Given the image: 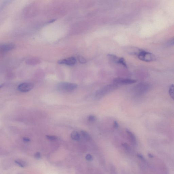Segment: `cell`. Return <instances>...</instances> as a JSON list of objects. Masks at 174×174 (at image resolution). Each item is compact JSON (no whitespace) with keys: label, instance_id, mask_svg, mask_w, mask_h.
<instances>
[{"label":"cell","instance_id":"obj_12","mask_svg":"<svg viewBox=\"0 0 174 174\" xmlns=\"http://www.w3.org/2000/svg\"><path fill=\"white\" fill-rule=\"evenodd\" d=\"M168 91L170 96L174 100V84H171L170 86Z\"/></svg>","mask_w":174,"mask_h":174},{"label":"cell","instance_id":"obj_17","mask_svg":"<svg viewBox=\"0 0 174 174\" xmlns=\"http://www.w3.org/2000/svg\"><path fill=\"white\" fill-rule=\"evenodd\" d=\"M96 119L97 118L95 115H90L88 118V120L89 122H94L96 120Z\"/></svg>","mask_w":174,"mask_h":174},{"label":"cell","instance_id":"obj_25","mask_svg":"<svg viewBox=\"0 0 174 174\" xmlns=\"http://www.w3.org/2000/svg\"><path fill=\"white\" fill-rule=\"evenodd\" d=\"M55 19H53V20H51V21H49V23H51L53 22H55Z\"/></svg>","mask_w":174,"mask_h":174},{"label":"cell","instance_id":"obj_2","mask_svg":"<svg viewBox=\"0 0 174 174\" xmlns=\"http://www.w3.org/2000/svg\"><path fill=\"white\" fill-rule=\"evenodd\" d=\"M78 85L76 84L70 83L62 82L58 84L57 88L62 92H69L76 89Z\"/></svg>","mask_w":174,"mask_h":174},{"label":"cell","instance_id":"obj_14","mask_svg":"<svg viewBox=\"0 0 174 174\" xmlns=\"http://www.w3.org/2000/svg\"><path fill=\"white\" fill-rule=\"evenodd\" d=\"M15 162L18 166L22 168H24L27 166V164L26 162L23 160H15Z\"/></svg>","mask_w":174,"mask_h":174},{"label":"cell","instance_id":"obj_8","mask_svg":"<svg viewBox=\"0 0 174 174\" xmlns=\"http://www.w3.org/2000/svg\"><path fill=\"white\" fill-rule=\"evenodd\" d=\"M15 47V45L12 43L4 44L1 46V51L4 52H7L14 49Z\"/></svg>","mask_w":174,"mask_h":174},{"label":"cell","instance_id":"obj_11","mask_svg":"<svg viewBox=\"0 0 174 174\" xmlns=\"http://www.w3.org/2000/svg\"><path fill=\"white\" fill-rule=\"evenodd\" d=\"M81 135L85 140L89 141L91 139V137L88 133L86 131L82 130L81 131Z\"/></svg>","mask_w":174,"mask_h":174},{"label":"cell","instance_id":"obj_18","mask_svg":"<svg viewBox=\"0 0 174 174\" xmlns=\"http://www.w3.org/2000/svg\"><path fill=\"white\" fill-rule=\"evenodd\" d=\"M39 62L38 60H36L35 59H29L27 60V62L28 63H29V64H36V63H38Z\"/></svg>","mask_w":174,"mask_h":174},{"label":"cell","instance_id":"obj_10","mask_svg":"<svg viewBox=\"0 0 174 174\" xmlns=\"http://www.w3.org/2000/svg\"><path fill=\"white\" fill-rule=\"evenodd\" d=\"M71 139L74 141H79L80 139V134L76 131L72 132L71 134Z\"/></svg>","mask_w":174,"mask_h":174},{"label":"cell","instance_id":"obj_6","mask_svg":"<svg viewBox=\"0 0 174 174\" xmlns=\"http://www.w3.org/2000/svg\"><path fill=\"white\" fill-rule=\"evenodd\" d=\"M149 85L147 84L141 83L136 85L134 88V90L138 94H142L147 91Z\"/></svg>","mask_w":174,"mask_h":174},{"label":"cell","instance_id":"obj_9","mask_svg":"<svg viewBox=\"0 0 174 174\" xmlns=\"http://www.w3.org/2000/svg\"><path fill=\"white\" fill-rule=\"evenodd\" d=\"M126 132L128 135V136L129 137L132 143L134 145H135L136 144V139L135 136L134 135V134L128 129L126 130Z\"/></svg>","mask_w":174,"mask_h":174},{"label":"cell","instance_id":"obj_22","mask_svg":"<svg viewBox=\"0 0 174 174\" xmlns=\"http://www.w3.org/2000/svg\"><path fill=\"white\" fill-rule=\"evenodd\" d=\"M85 158L88 161H91L93 160V158L92 156L90 154H88L85 157Z\"/></svg>","mask_w":174,"mask_h":174},{"label":"cell","instance_id":"obj_1","mask_svg":"<svg viewBox=\"0 0 174 174\" xmlns=\"http://www.w3.org/2000/svg\"><path fill=\"white\" fill-rule=\"evenodd\" d=\"M118 86V85L114 84H109L104 86L96 91L95 93V97L98 99L101 98L105 95L112 92L116 89Z\"/></svg>","mask_w":174,"mask_h":174},{"label":"cell","instance_id":"obj_16","mask_svg":"<svg viewBox=\"0 0 174 174\" xmlns=\"http://www.w3.org/2000/svg\"><path fill=\"white\" fill-rule=\"evenodd\" d=\"M166 45L167 46H173L174 45V37L170 39L167 41L166 43Z\"/></svg>","mask_w":174,"mask_h":174},{"label":"cell","instance_id":"obj_20","mask_svg":"<svg viewBox=\"0 0 174 174\" xmlns=\"http://www.w3.org/2000/svg\"><path fill=\"white\" fill-rule=\"evenodd\" d=\"M78 59L80 63L82 64H84L87 62L86 60L84 59V57L81 56H79L78 57Z\"/></svg>","mask_w":174,"mask_h":174},{"label":"cell","instance_id":"obj_21","mask_svg":"<svg viewBox=\"0 0 174 174\" xmlns=\"http://www.w3.org/2000/svg\"><path fill=\"white\" fill-rule=\"evenodd\" d=\"M34 157L37 159H40L41 158V154L39 152H37L34 154Z\"/></svg>","mask_w":174,"mask_h":174},{"label":"cell","instance_id":"obj_7","mask_svg":"<svg viewBox=\"0 0 174 174\" xmlns=\"http://www.w3.org/2000/svg\"><path fill=\"white\" fill-rule=\"evenodd\" d=\"M76 62V59L75 57H71L59 60L58 62V63L60 64H65L67 65L72 66L75 65Z\"/></svg>","mask_w":174,"mask_h":174},{"label":"cell","instance_id":"obj_19","mask_svg":"<svg viewBox=\"0 0 174 174\" xmlns=\"http://www.w3.org/2000/svg\"><path fill=\"white\" fill-rule=\"evenodd\" d=\"M46 137L47 139L51 141H56L58 139L57 137L55 136L46 135Z\"/></svg>","mask_w":174,"mask_h":174},{"label":"cell","instance_id":"obj_24","mask_svg":"<svg viewBox=\"0 0 174 174\" xmlns=\"http://www.w3.org/2000/svg\"><path fill=\"white\" fill-rule=\"evenodd\" d=\"M23 141L25 142H29L30 141V139L29 138L24 137L23 138Z\"/></svg>","mask_w":174,"mask_h":174},{"label":"cell","instance_id":"obj_5","mask_svg":"<svg viewBox=\"0 0 174 174\" xmlns=\"http://www.w3.org/2000/svg\"><path fill=\"white\" fill-rule=\"evenodd\" d=\"M34 85L31 83H23L19 84L17 87L18 91L22 92H27L31 91L33 88Z\"/></svg>","mask_w":174,"mask_h":174},{"label":"cell","instance_id":"obj_23","mask_svg":"<svg viewBox=\"0 0 174 174\" xmlns=\"http://www.w3.org/2000/svg\"><path fill=\"white\" fill-rule=\"evenodd\" d=\"M113 127L115 129H118L119 127V124L116 121H115L113 124Z\"/></svg>","mask_w":174,"mask_h":174},{"label":"cell","instance_id":"obj_3","mask_svg":"<svg viewBox=\"0 0 174 174\" xmlns=\"http://www.w3.org/2000/svg\"><path fill=\"white\" fill-rule=\"evenodd\" d=\"M137 56L139 59L146 62H151L156 60V57L153 54L143 50L140 52Z\"/></svg>","mask_w":174,"mask_h":174},{"label":"cell","instance_id":"obj_15","mask_svg":"<svg viewBox=\"0 0 174 174\" xmlns=\"http://www.w3.org/2000/svg\"><path fill=\"white\" fill-rule=\"evenodd\" d=\"M118 64H120L122 65L126 68H127V64L125 60L123 57L119 58Z\"/></svg>","mask_w":174,"mask_h":174},{"label":"cell","instance_id":"obj_13","mask_svg":"<svg viewBox=\"0 0 174 174\" xmlns=\"http://www.w3.org/2000/svg\"><path fill=\"white\" fill-rule=\"evenodd\" d=\"M108 57L112 61L116 63H118L119 62V58L117 57L116 56L114 55H111V54H109L108 55Z\"/></svg>","mask_w":174,"mask_h":174},{"label":"cell","instance_id":"obj_4","mask_svg":"<svg viewBox=\"0 0 174 174\" xmlns=\"http://www.w3.org/2000/svg\"><path fill=\"white\" fill-rule=\"evenodd\" d=\"M115 84L119 85H130L136 82V81L133 79L117 78L114 80Z\"/></svg>","mask_w":174,"mask_h":174}]
</instances>
